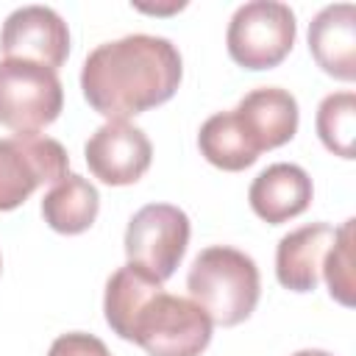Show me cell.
I'll use <instances>...</instances> for the list:
<instances>
[{
    "label": "cell",
    "instance_id": "cell-18",
    "mask_svg": "<svg viewBox=\"0 0 356 356\" xmlns=\"http://www.w3.org/2000/svg\"><path fill=\"white\" fill-rule=\"evenodd\" d=\"M47 356H111L106 342L97 339L95 334H83V331H70L53 339Z\"/></svg>",
    "mask_w": 356,
    "mask_h": 356
},
{
    "label": "cell",
    "instance_id": "cell-4",
    "mask_svg": "<svg viewBox=\"0 0 356 356\" xmlns=\"http://www.w3.org/2000/svg\"><path fill=\"white\" fill-rule=\"evenodd\" d=\"M298 36L295 14L278 0H250L239 6L228 22L225 44L228 56L245 70L278 67Z\"/></svg>",
    "mask_w": 356,
    "mask_h": 356
},
{
    "label": "cell",
    "instance_id": "cell-7",
    "mask_svg": "<svg viewBox=\"0 0 356 356\" xmlns=\"http://www.w3.org/2000/svg\"><path fill=\"white\" fill-rule=\"evenodd\" d=\"M189 217L172 203L142 206L125 228V256L131 264L145 267L159 281H167L181 264L189 245Z\"/></svg>",
    "mask_w": 356,
    "mask_h": 356
},
{
    "label": "cell",
    "instance_id": "cell-8",
    "mask_svg": "<svg viewBox=\"0 0 356 356\" xmlns=\"http://www.w3.org/2000/svg\"><path fill=\"white\" fill-rule=\"evenodd\" d=\"M83 156L97 181L108 186H131L147 172L153 145L147 134L128 120H108L86 139Z\"/></svg>",
    "mask_w": 356,
    "mask_h": 356
},
{
    "label": "cell",
    "instance_id": "cell-15",
    "mask_svg": "<svg viewBox=\"0 0 356 356\" xmlns=\"http://www.w3.org/2000/svg\"><path fill=\"white\" fill-rule=\"evenodd\" d=\"M197 147H200V156L225 170V172H239L245 167H250L259 153L250 147V142L245 139L234 111H217L211 114L203 125H200V134H197Z\"/></svg>",
    "mask_w": 356,
    "mask_h": 356
},
{
    "label": "cell",
    "instance_id": "cell-10",
    "mask_svg": "<svg viewBox=\"0 0 356 356\" xmlns=\"http://www.w3.org/2000/svg\"><path fill=\"white\" fill-rule=\"evenodd\" d=\"M231 111L259 156L286 145L298 134V100L281 86H259L248 92Z\"/></svg>",
    "mask_w": 356,
    "mask_h": 356
},
{
    "label": "cell",
    "instance_id": "cell-21",
    "mask_svg": "<svg viewBox=\"0 0 356 356\" xmlns=\"http://www.w3.org/2000/svg\"><path fill=\"white\" fill-rule=\"evenodd\" d=\"M0 270H3V259H0Z\"/></svg>",
    "mask_w": 356,
    "mask_h": 356
},
{
    "label": "cell",
    "instance_id": "cell-17",
    "mask_svg": "<svg viewBox=\"0 0 356 356\" xmlns=\"http://www.w3.org/2000/svg\"><path fill=\"white\" fill-rule=\"evenodd\" d=\"M353 225L356 220L350 217L334 231V245L328 248L320 273L325 275L331 298L342 306H353Z\"/></svg>",
    "mask_w": 356,
    "mask_h": 356
},
{
    "label": "cell",
    "instance_id": "cell-11",
    "mask_svg": "<svg viewBox=\"0 0 356 356\" xmlns=\"http://www.w3.org/2000/svg\"><path fill=\"white\" fill-rule=\"evenodd\" d=\"M309 53L317 67L337 78H356V6L334 3L314 14L309 22Z\"/></svg>",
    "mask_w": 356,
    "mask_h": 356
},
{
    "label": "cell",
    "instance_id": "cell-1",
    "mask_svg": "<svg viewBox=\"0 0 356 356\" xmlns=\"http://www.w3.org/2000/svg\"><path fill=\"white\" fill-rule=\"evenodd\" d=\"M161 284L139 264L120 267L103 298L108 328L147 356H200L211 342L214 323L195 300L170 295Z\"/></svg>",
    "mask_w": 356,
    "mask_h": 356
},
{
    "label": "cell",
    "instance_id": "cell-3",
    "mask_svg": "<svg viewBox=\"0 0 356 356\" xmlns=\"http://www.w3.org/2000/svg\"><path fill=\"white\" fill-rule=\"evenodd\" d=\"M186 289L189 300H195L211 323L228 328L253 314L261 295V278L248 253L228 245H211L195 256Z\"/></svg>",
    "mask_w": 356,
    "mask_h": 356
},
{
    "label": "cell",
    "instance_id": "cell-9",
    "mask_svg": "<svg viewBox=\"0 0 356 356\" xmlns=\"http://www.w3.org/2000/svg\"><path fill=\"white\" fill-rule=\"evenodd\" d=\"M0 53L58 70L70 56V28L50 6H22L0 28Z\"/></svg>",
    "mask_w": 356,
    "mask_h": 356
},
{
    "label": "cell",
    "instance_id": "cell-12",
    "mask_svg": "<svg viewBox=\"0 0 356 356\" xmlns=\"http://www.w3.org/2000/svg\"><path fill=\"white\" fill-rule=\"evenodd\" d=\"M334 225L309 222L278 239L275 248V275L289 292H314L320 284L323 261L334 245Z\"/></svg>",
    "mask_w": 356,
    "mask_h": 356
},
{
    "label": "cell",
    "instance_id": "cell-20",
    "mask_svg": "<svg viewBox=\"0 0 356 356\" xmlns=\"http://www.w3.org/2000/svg\"><path fill=\"white\" fill-rule=\"evenodd\" d=\"M292 356H331V353L328 350H317V348H306V350H298Z\"/></svg>",
    "mask_w": 356,
    "mask_h": 356
},
{
    "label": "cell",
    "instance_id": "cell-6",
    "mask_svg": "<svg viewBox=\"0 0 356 356\" xmlns=\"http://www.w3.org/2000/svg\"><path fill=\"white\" fill-rule=\"evenodd\" d=\"M70 156L61 142L39 134H17L0 139V211L22 206L42 184L67 175Z\"/></svg>",
    "mask_w": 356,
    "mask_h": 356
},
{
    "label": "cell",
    "instance_id": "cell-13",
    "mask_svg": "<svg viewBox=\"0 0 356 356\" xmlns=\"http://www.w3.org/2000/svg\"><path fill=\"white\" fill-rule=\"evenodd\" d=\"M312 195H314V186H312L309 172L289 161L270 164L253 178L248 189L253 214L270 225H281L303 214L312 203Z\"/></svg>",
    "mask_w": 356,
    "mask_h": 356
},
{
    "label": "cell",
    "instance_id": "cell-16",
    "mask_svg": "<svg viewBox=\"0 0 356 356\" xmlns=\"http://www.w3.org/2000/svg\"><path fill=\"white\" fill-rule=\"evenodd\" d=\"M317 136L339 159H353V134H356V95L334 92L325 95L317 106Z\"/></svg>",
    "mask_w": 356,
    "mask_h": 356
},
{
    "label": "cell",
    "instance_id": "cell-2",
    "mask_svg": "<svg viewBox=\"0 0 356 356\" xmlns=\"http://www.w3.org/2000/svg\"><path fill=\"white\" fill-rule=\"evenodd\" d=\"M184 78L178 47L164 36L131 33L97 44L81 70L86 103L106 120H128L167 103Z\"/></svg>",
    "mask_w": 356,
    "mask_h": 356
},
{
    "label": "cell",
    "instance_id": "cell-19",
    "mask_svg": "<svg viewBox=\"0 0 356 356\" xmlns=\"http://www.w3.org/2000/svg\"><path fill=\"white\" fill-rule=\"evenodd\" d=\"M139 11H150V14H170V11H178V8H184V3H172V6H136Z\"/></svg>",
    "mask_w": 356,
    "mask_h": 356
},
{
    "label": "cell",
    "instance_id": "cell-14",
    "mask_svg": "<svg viewBox=\"0 0 356 356\" xmlns=\"http://www.w3.org/2000/svg\"><path fill=\"white\" fill-rule=\"evenodd\" d=\"M97 211H100V195L95 184H89L83 175H75V172H67L42 197L44 222L53 231L67 236L89 231L92 222L97 220Z\"/></svg>",
    "mask_w": 356,
    "mask_h": 356
},
{
    "label": "cell",
    "instance_id": "cell-5",
    "mask_svg": "<svg viewBox=\"0 0 356 356\" xmlns=\"http://www.w3.org/2000/svg\"><path fill=\"white\" fill-rule=\"evenodd\" d=\"M64 89L58 72L22 58L0 61V125L14 134H36L58 120Z\"/></svg>",
    "mask_w": 356,
    "mask_h": 356
}]
</instances>
